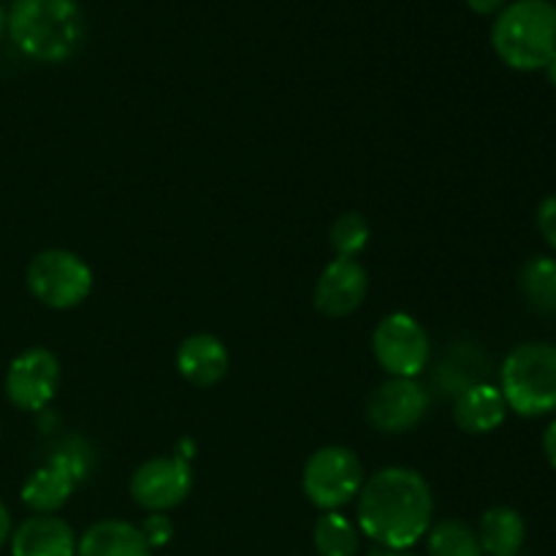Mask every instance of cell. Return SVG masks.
<instances>
[{
    "instance_id": "cell-18",
    "label": "cell",
    "mask_w": 556,
    "mask_h": 556,
    "mask_svg": "<svg viewBox=\"0 0 556 556\" xmlns=\"http://www.w3.org/2000/svg\"><path fill=\"white\" fill-rule=\"evenodd\" d=\"M313 543L318 556H356L362 548V535L345 516L331 510L315 521Z\"/></svg>"
},
{
    "instance_id": "cell-20",
    "label": "cell",
    "mask_w": 556,
    "mask_h": 556,
    "mask_svg": "<svg viewBox=\"0 0 556 556\" xmlns=\"http://www.w3.org/2000/svg\"><path fill=\"white\" fill-rule=\"evenodd\" d=\"M429 556H483V548L465 521L451 519L429 532Z\"/></svg>"
},
{
    "instance_id": "cell-3",
    "label": "cell",
    "mask_w": 556,
    "mask_h": 556,
    "mask_svg": "<svg viewBox=\"0 0 556 556\" xmlns=\"http://www.w3.org/2000/svg\"><path fill=\"white\" fill-rule=\"evenodd\" d=\"M497 58L514 71H541L556 52V5L548 0H516L492 27Z\"/></svg>"
},
{
    "instance_id": "cell-15",
    "label": "cell",
    "mask_w": 556,
    "mask_h": 556,
    "mask_svg": "<svg viewBox=\"0 0 556 556\" xmlns=\"http://www.w3.org/2000/svg\"><path fill=\"white\" fill-rule=\"evenodd\" d=\"M76 535L68 521L58 516H33L11 535L14 556H76Z\"/></svg>"
},
{
    "instance_id": "cell-26",
    "label": "cell",
    "mask_w": 556,
    "mask_h": 556,
    "mask_svg": "<svg viewBox=\"0 0 556 556\" xmlns=\"http://www.w3.org/2000/svg\"><path fill=\"white\" fill-rule=\"evenodd\" d=\"M11 538V514L3 503H0V546Z\"/></svg>"
},
{
    "instance_id": "cell-11",
    "label": "cell",
    "mask_w": 556,
    "mask_h": 556,
    "mask_svg": "<svg viewBox=\"0 0 556 556\" xmlns=\"http://www.w3.org/2000/svg\"><path fill=\"white\" fill-rule=\"evenodd\" d=\"M85 472V465L76 459L71 451L49 456L43 467H38L22 486V503L38 516H52L54 510L63 508L68 497L74 494V486Z\"/></svg>"
},
{
    "instance_id": "cell-9",
    "label": "cell",
    "mask_w": 556,
    "mask_h": 556,
    "mask_svg": "<svg viewBox=\"0 0 556 556\" xmlns=\"http://www.w3.org/2000/svg\"><path fill=\"white\" fill-rule=\"evenodd\" d=\"M364 413L378 432L405 434L427 418L429 394L416 378H391L369 394Z\"/></svg>"
},
{
    "instance_id": "cell-12",
    "label": "cell",
    "mask_w": 556,
    "mask_h": 556,
    "mask_svg": "<svg viewBox=\"0 0 556 556\" xmlns=\"http://www.w3.org/2000/svg\"><path fill=\"white\" fill-rule=\"evenodd\" d=\"M369 291L367 269L356 258H334L318 277L315 307L326 318H348L364 304Z\"/></svg>"
},
{
    "instance_id": "cell-5",
    "label": "cell",
    "mask_w": 556,
    "mask_h": 556,
    "mask_svg": "<svg viewBox=\"0 0 556 556\" xmlns=\"http://www.w3.org/2000/svg\"><path fill=\"white\" fill-rule=\"evenodd\" d=\"M364 462L345 445H324L304 465L302 489L318 510H340L358 497L364 486Z\"/></svg>"
},
{
    "instance_id": "cell-13",
    "label": "cell",
    "mask_w": 556,
    "mask_h": 556,
    "mask_svg": "<svg viewBox=\"0 0 556 556\" xmlns=\"http://www.w3.org/2000/svg\"><path fill=\"white\" fill-rule=\"evenodd\" d=\"M451 413L462 432L489 434L503 427L505 416H508V402H505L500 386L470 383L456 394Z\"/></svg>"
},
{
    "instance_id": "cell-25",
    "label": "cell",
    "mask_w": 556,
    "mask_h": 556,
    "mask_svg": "<svg viewBox=\"0 0 556 556\" xmlns=\"http://www.w3.org/2000/svg\"><path fill=\"white\" fill-rule=\"evenodd\" d=\"M543 454H546L548 465L556 470V421L548 424V429L543 432Z\"/></svg>"
},
{
    "instance_id": "cell-6",
    "label": "cell",
    "mask_w": 556,
    "mask_h": 556,
    "mask_svg": "<svg viewBox=\"0 0 556 556\" xmlns=\"http://www.w3.org/2000/svg\"><path fill=\"white\" fill-rule=\"evenodd\" d=\"M27 288L43 307H79L92 291V269L71 250H43L27 266Z\"/></svg>"
},
{
    "instance_id": "cell-10",
    "label": "cell",
    "mask_w": 556,
    "mask_h": 556,
    "mask_svg": "<svg viewBox=\"0 0 556 556\" xmlns=\"http://www.w3.org/2000/svg\"><path fill=\"white\" fill-rule=\"evenodd\" d=\"M60 386V362L47 348H30L11 362L5 372V396L25 413H38L54 400Z\"/></svg>"
},
{
    "instance_id": "cell-27",
    "label": "cell",
    "mask_w": 556,
    "mask_h": 556,
    "mask_svg": "<svg viewBox=\"0 0 556 556\" xmlns=\"http://www.w3.org/2000/svg\"><path fill=\"white\" fill-rule=\"evenodd\" d=\"M543 71H546L548 81H552V85L556 87V52L552 54V60H548V63H546V68H543Z\"/></svg>"
},
{
    "instance_id": "cell-24",
    "label": "cell",
    "mask_w": 556,
    "mask_h": 556,
    "mask_svg": "<svg viewBox=\"0 0 556 556\" xmlns=\"http://www.w3.org/2000/svg\"><path fill=\"white\" fill-rule=\"evenodd\" d=\"M505 3H508V0H467V5H470L476 14H483V16L500 14V11L505 9Z\"/></svg>"
},
{
    "instance_id": "cell-19",
    "label": "cell",
    "mask_w": 556,
    "mask_h": 556,
    "mask_svg": "<svg viewBox=\"0 0 556 556\" xmlns=\"http://www.w3.org/2000/svg\"><path fill=\"white\" fill-rule=\"evenodd\" d=\"M521 291L541 313H556V258L535 255L521 266Z\"/></svg>"
},
{
    "instance_id": "cell-21",
    "label": "cell",
    "mask_w": 556,
    "mask_h": 556,
    "mask_svg": "<svg viewBox=\"0 0 556 556\" xmlns=\"http://www.w3.org/2000/svg\"><path fill=\"white\" fill-rule=\"evenodd\" d=\"M329 242L334 248L337 258H358L369 242V226L358 212H345L334 220L329 233Z\"/></svg>"
},
{
    "instance_id": "cell-2",
    "label": "cell",
    "mask_w": 556,
    "mask_h": 556,
    "mask_svg": "<svg viewBox=\"0 0 556 556\" xmlns=\"http://www.w3.org/2000/svg\"><path fill=\"white\" fill-rule=\"evenodd\" d=\"M5 30L25 58L65 63L85 38V14L76 0H16Z\"/></svg>"
},
{
    "instance_id": "cell-8",
    "label": "cell",
    "mask_w": 556,
    "mask_h": 556,
    "mask_svg": "<svg viewBox=\"0 0 556 556\" xmlns=\"http://www.w3.org/2000/svg\"><path fill=\"white\" fill-rule=\"evenodd\" d=\"M193 489V470L182 456H155L139 465L130 476V497L150 514H166L188 500Z\"/></svg>"
},
{
    "instance_id": "cell-4",
    "label": "cell",
    "mask_w": 556,
    "mask_h": 556,
    "mask_svg": "<svg viewBox=\"0 0 556 556\" xmlns=\"http://www.w3.org/2000/svg\"><path fill=\"white\" fill-rule=\"evenodd\" d=\"M500 391L508 410L521 418L556 413V345L525 342L514 348L500 369Z\"/></svg>"
},
{
    "instance_id": "cell-22",
    "label": "cell",
    "mask_w": 556,
    "mask_h": 556,
    "mask_svg": "<svg viewBox=\"0 0 556 556\" xmlns=\"http://www.w3.org/2000/svg\"><path fill=\"white\" fill-rule=\"evenodd\" d=\"M139 530L150 548H163L174 538V525L166 514H150L141 521Z\"/></svg>"
},
{
    "instance_id": "cell-17",
    "label": "cell",
    "mask_w": 556,
    "mask_h": 556,
    "mask_svg": "<svg viewBox=\"0 0 556 556\" xmlns=\"http://www.w3.org/2000/svg\"><path fill=\"white\" fill-rule=\"evenodd\" d=\"M478 543L489 556H519L525 546L527 527L519 510L514 508H489L478 525Z\"/></svg>"
},
{
    "instance_id": "cell-28",
    "label": "cell",
    "mask_w": 556,
    "mask_h": 556,
    "mask_svg": "<svg viewBox=\"0 0 556 556\" xmlns=\"http://www.w3.org/2000/svg\"><path fill=\"white\" fill-rule=\"evenodd\" d=\"M369 556H413L407 552H391V548H378V552H372Z\"/></svg>"
},
{
    "instance_id": "cell-23",
    "label": "cell",
    "mask_w": 556,
    "mask_h": 556,
    "mask_svg": "<svg viewBox=\"0 0 556 556\" xmlns=\"http://www.w3.org/2000/svg\"><path fill=\"white\" fill-rule=\"evenodd\" d=\"M538 228H541L548 248L556 250V195H546L538 206Z\"/></svg>"
},
{
    "instance_id": "cell-16",
    "label": "cell",
    "mask_w": 556,
    "mask_h": 556,
    "mask_svg": "<svg viewBox=\"0 0 556 556\" xmlns=\"http://www.w3.org/2000/svg\"><path fill=\"white\" fill-rule=\"evenodd\" d=\"M139 527L119 519H106L92 525L76 543V556H150Z\"/></svg>"
},
{
    "instance_id": "cell-1",
    "label": "cell",
    "mask_w": 556,
    "mask_h": 556,
    "mask_svg": "<svg viewBox=\"0 0 556 556\" xmlns=\"http://www.w3.org/2000/svg\"><path fill=\"white\" fill-rule=\"evenodd\" d=\"M432 489L410 467H386L358 492V530L391 552L416 546L432 525Z\"/></svg>"
},
{
    "instance_id": "cell-29",
    "label": "cell",
    "mask_w": 556,
    "mask_h": 556,
    "mask_svg": "<svg viewBox=\"0 0 556 556\" xmlns=\"http://www.w3.org/2000/svg\"><path fill=\"white\" fill-rule=\"evenodd\" d=\"M3 33H5V14L3 9H0V38H3Z\"/></svg>"
},
{
    "instance_id": "cell-14",
    "label": "cell",
    "mask_w": 556,
    "mask_h": 556,
    "mask_svg": "<svg viewBox=\"0 0 556 556\" xmlns=\"http://www.w3.org/2000/svg\"><path fill=\"white\" fill-rule=\"evenodd\" d=\"M231 356L215 334H193L177 348V369L190 386L210 389L228 375Z\"/></svg>"
},
{
    "instance_id": "cell-7",
    "label": "cell",
    "mask_w": 556,
    "mask_h": 556,
    "mask_svg": "<svg viewBox=\"0 0 556 556\" xmlns=\"http://www.w3.org/2000/svg\"><path fill=\"white\" fill-rule=\"evenodd\" d=\"M372 351L391 378H418L429 364V334L413 315L394 313L375 329Z\"/></svg>"
}]
</instances>
